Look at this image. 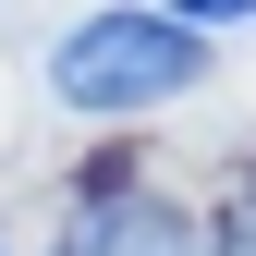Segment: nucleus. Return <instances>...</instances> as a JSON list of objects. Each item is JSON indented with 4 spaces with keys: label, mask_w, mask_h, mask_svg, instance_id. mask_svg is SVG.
Listing matches in <instances>:
<instances>
[{
    "label": "nucleus",
    "mask_w": 256,
    "mask_h": 256,
    "mask_svg": "<svg viewBox=\"0 0 256 256\" xmlns=\"http://www.w3.org/2000/svg\"><path fill=\"white\" fill-rule=\"evenodd\" d=\"M256 12V0H171V24H196V37H208V24H244Z\"/></svg>",
    "instance_id": "nucleus-4"
},
{
    "label": "nucleus",
    "mask_w": 256,
    "mask_h": 256,
    "mask_svg": "<svg viewBox=\"0 0 256 256\" xmlns=\"http://www.w3.org/2000/svg\"><path fill=\"white\" fill-rule=\"evenodd\" d=\"M196 74H208V37L171 24V12H86L49 49V98L61 110H158Z\"/></svg>",
    "instance_id": "nucleus-1"
},
{
    "label": "nucleus",
    "mask_w": 256,
    "mask_h": 256,
    "mask_svg": "<svg viewBox=\"0 0 256 256\" xmlns=\"http://www.w3.org/2000/svg\"><path fill=\"white\" fill-rule=\"evenodd\" d=\"M208 256H256V183H244L220 220H208Z\"/></svg>",
    "instance_id": "nucleus-3"
},
{
    "label": "nucleus",
    "mask_w": 256,
    "mask_h": 256,
    "mask_svg": "<svg viewBox=\"0 0 256 256\" xmlns=\"http://www.w3.org/2000/svg\"><path fill=\"white\" fill-rule=\"evenodd\" d=\"M49 256H208V220L171 208V196H146V183H122V171H98L74 208H61V244Z\"/></svg>",
    "instance_id": "nucleus-2"
}]
</instances>
